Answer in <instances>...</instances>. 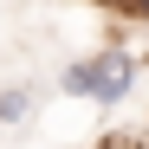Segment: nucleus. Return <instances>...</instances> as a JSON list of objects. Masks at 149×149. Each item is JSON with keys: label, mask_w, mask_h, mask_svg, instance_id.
<instances>
[{"label": "nucleus", "mask_w": 149, "mask_h": 149, "mask_svg": "<svg viewBox=\"0 0 149 149\" xmlns=\"http://www.w3.org/2000/svg\"><path fill=\"white\" fill-rule=\"evenodd\" d=\"M136 71H143V58H136V52L104 45V52H97V84H91V104H97V110H117L123 97L136 91Z\"/></svg>", "instance_id": "obj_1"}, {"label": "nucleus", "mask_w": 149, "mask_h": 149, "mask_svg": "<svg viewBox=\"0 0 149 149\" xmlns=\"http://www.w3.org/2000/svg\"><path fill=\"white\" fill-rule=\"evenodd\" d=\"M91 84H97V52H91V58H71V65L58 71V91H65V97H84V104H91Z\"/></svg>", "instance_id": "obj_2"}, {"label": "nucleus", "mask_w": 149, "mask_h": 149, "mask_svg": "<svg viewBox=\"0 0 149 149\" xmlns=\"http://www.w3.org/2000/svg\"><path fill=\"white\" fill-rule=\"evenodd\" d=\"M26 117H33V91H26V84L0 91V123H7V130H13V123H26Z\"/></svg>", "instance_id": "obj_3"}, {"label": "nucleus", "mask_w": 149, "mask_h": 149, "mask_svg": "<svg viewBox=\"0 0 149 149\" xmlns=\"http://www.w3.org/2000/svg\"><path fill=\"white\" fill-rule=\"evenodd\" d=\"M104 13H117V19H149V0H97Z\"/></svg>", "instance_id": "obj_4"}]
</instances>
